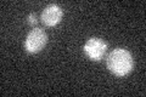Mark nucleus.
Listing matches in <instances>:
<instances>
[{
	"instance_id": "f257e3e1",
	"label": "nucleus",
	"mask_w": 146,
	"mask_h": 97,
	"mask_svg": "<svg viewBox=\"0 0 146 97\" xmlns=\"http://www.w3.org/2000/svg\"><path fill=\"white\" fill-rule=\"evenodd\" d=\"M133 56L125 49L117 48L107 57V68L116 77H125L133 71Z\"/></svg>"
},
{
	"instance_id": "f03ea898",
	"label": "nucleus",
	"mask_w": 146,
	"mask_h": 97,
	"mask_svg": "<svg viewBox=\"0 0 146 97\" xmlns=\"http://www.w3.org/2000/svg\"><path fill=\"white\" fill-rule=\"evenodd\" d=\"M46 43H48L46 33L40 28H34L27 35L25 41V49L31 53H35L39 52L40 50H43Z\"/></svg>"
},
{
	"instance_id": "7ed1b4c3",
	"label": "nucleus",
	"mask_w": 146,
	"mask_h": 97,
	"mask_svg": "<svg viewBox=\"0 0 146 97\" xmlns=\"http://www.w3.org/2000/svg\"><path fill=\"white\" fill-rule=\"evenodd\" d=\"M107 50V44L99 38H90L85 43L83 51L90 59L93 61H100Z\"/></svg>"
},
{
	"instance_id": "20e7f679",
	"label": "nucleus",
	"mask_w": 146,
	"mask_h": 97,
	"mask_svg": "<svg viewBox=\"0 0 146 97\" xmlns=\"http://www.w3.org/2000/svg\"><path fill=\"white\" fill-rule=\"evenodd\" d=\"M62 16V9L56 4H51V5L45 7L44 11L42 12V22L48 27H54L61 21Z\"/></svg>"
},
{
	"instance_id": "39448f33",
	"label": "nucleus",
	"mask_w": 146,
	"mask_h": 97,
	"mask_svg": "<svg viewBox=\"0 0 146 97\" xmlns=\"http://www.w3.org/2000/svg\"><path fill=\"white\" fill-rule=\"evenodd\" d=\"M28 23L32 27H34L36 24V16L34 15V13H31V15L28 16Z\"/></svg>"
}]
</instances>
